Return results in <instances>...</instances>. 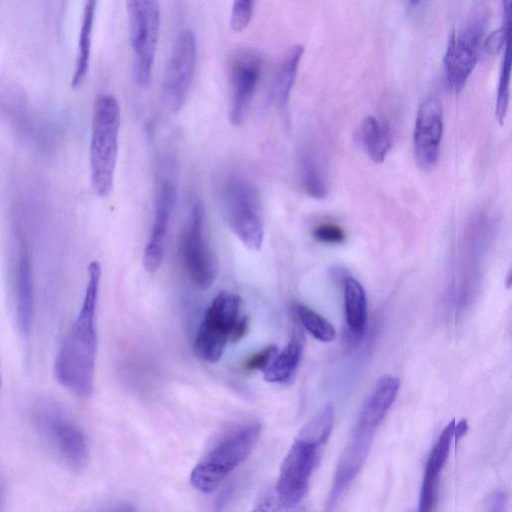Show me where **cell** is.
<instances>
[{"label": "cell", "instance_id": "obj_2", "mask_svg": "<svg viewBox=\"0 0 512 512\" xmlns=\"http://www.w3.org/2000/svg\"><path fill=\"white\" fill-rule=\"evenodd\" d=\"M121 109L112 94H99L93 105L89 164L91 186L105 197L112 191L119 149Z\"/></svg>", "mask_w": 512, "mask_h": 512}, {"label": "cell", "instance_id": "obj_25", "mask_svg": "<svg viewBox=\"0 0 512 512\" xmlns=\"http://www.w3.org/2000/svg\"><path fill=\"white\" fill-rule=\"evenodd\" d=\"M295 312L300 323L314 338L322 342L334 340L335 329L322 315L303 304H297Z\"/></svg>", "mask_w": 512, "mask_h": 512}, {"label": "cell", "instance_id": "obj_21", "mask_svg": "<svg viewBox=\"0 0 512 512\" xmlns=\"http://www.w3.org/2000/svg\"><path fill=\"white\" fill-rule=\"evenodd\" d=\"M303 351L300 335L294 332L283 350L275 356L264 371V379L271 383H286L290 381L299 365Z\"/></svg>", "mask_w": 512, "mask_h": 512}, {"label": "cell", "instance_id": "obj_22", "mask_svg": "<svg viewBox=\"0 0 512 512\" xmlns=\"http://www.w3.org/2000/svg\"><path fill=\"white\" fill-rule=\"evenodd\" d=\"M95 10L96 1L89 0L85 2L79 30L75 68L71 79L73 87L81 84L89 69Z\"/></svg>", "mask_w": 512, "mask_h": 512}, {"label": "cell", "instance_id": "obj_24", "mask_svg": "<svg viewBox=\"0 0 512 512\" xmlns=\"http://www.w3.org/2000/svg\"><path fill=\"white\" fill-rule=\"evenodd\" d=\"M299 174L301 185L308 195L316 199H322L327 195L325 176L317 156L308 146H303L299 151Z\"/></svg>", "mask_w": 512, "mask_h": 512}, {"label": "cell", "instance_id": "obj_8", "mask_svg": "<svg viewBox=\"0 0 512 512\" xmlns=\"http://www.w3.org/2000/svg\"><path fill=\"white\" fill-rule=\"evenodd\" d=\"M241 298L232 292L222 291L210 303L193 342L194 354L207 363H216L240 320Z\"/></svg>", "mask_w": 512, "mask_h": 512}, {"label": "cell", "instance_id": "obj_14", "mask_svg": "<svg viewBox=\"0 0 512 512\" xmlns=\"http://www.w3.org/2000/svg\"><path fill=\"white\" fill-rule=\"evenodd\" d=\"M374 434V429L355 424L338 461L324 512H337L343 495L366 462Z\"/></svg>", "mask_w": 512, "mask_h": 512}, {"label": "cell", "instance_id": "obj_15", "mask_svg": "<svg viewBox=\"0 0 512 512\" xmlns=\"http://www.w3.org/2000/svg\"><path fill=\"white\" fill-rule=\"evenodd\" d=\"M172 168L171 165L162 173L156 192L152 229L143 255L144 268L149 273L157 271L162 263L165 240L177 200V184Z\"/></svg>", "mask_w": 512, "mask_h": 512}, {"label": "cell", "instance_id": "obj_6", "mask_svg": "<svg viewBox=\"0 0 512 512\" xmlns=\"http://www.w3.org/2000/svg\"><path fill=\"white\" fill-rule=\"evenodd\" d=\"M129 41L133 56V76L138 86L149 85L161 26L158 1L126 2Z\"/></svg>", "mask_w": 512, "mask_h": 512}, {"label": "cell", "instance_id": "obj_27", "mask_svg": "<svg viewBox=\"0 0 512 512\" xmlns=\"http://www.w3.org/2000/svg\"><path fill=\"white\" fill-rule=\"evenodd\" d=\"M252 512H314V510L303 503L293 507L287 506L278 499L274 490H269L261 495Z\"/></svg>", "mask_w": 512, "mask_h": 512}, {"label": "cell", "instance_id": "obj_12", "mask_svg": "<svg viewBox=\"0 0 512 512\" xmlns=\"http://www.w3.org/2000/svg\"><path fill=\"white\" fill-rule=\"evenodd\" d=\"M197 45L193 31L184 28L179 31L163 74L162 96L172 112H178L185 105L195 75Z\"/></svg>", "mask_w": 512, "mask_h": 512}, {"label": "cell", "instance_id": "obj_26", "mask_svg": "<svg viewBox=\"0 0 512 512\" xmlns=\"http://www.w3.org/2000/svg\"><path fill=\"white\" fill-rule=\"evenodd\" d=\"M510 75H511V56L509 41L504 45V54L502 59L501 71L499 76L497 99H496V117L500 123L503 122L508 109L510 99Z\"/></svg>", "mask_w": 512, "mask_h": 512}, {"label": "cell", "instance_id": "obj_9", "mask_svg": "<svg viewBox=\"0 0 512 512\" xmlns=\"http://www.w3.org/2000/svg\"><path fill=\"white\" fill-rule=\"evenodd\" d=\"M325 444L300 432L283 460L274 489L283 504L293 507L303 503Z\"/></svg>", "mask_w": 512, "mask_h": 512}, {"label": "cell", "instance_id": "obj_23", "mask_svg": "<svg viewBox=\"0 0 512 512\" xmlns=\"http://www.w3.org/2000/svg\"><path fill=\"white\" fill-rule=\"evenodd\" d=\"M344 301L346 322L350 332L360 335L367 321V300L364 288L354 278L347 277L344 282Z\"/></svg>", "mask_w": 512, "mask_h": 512}, {"label": "cell", "instance_id": "obj_4", "mask_svg": "<svg viewBox=\"0 0 512 512\" xmlns=\"http://www.w3.org/2000/svg\"><path fill=\"white\" fill-rule=\"evenodd\" d=\"M262 425L248 421L231 427L196 464L190 475L192 486L202 493L213 492L251 454Z\"/></svg>", "mask_w": 512, "mask_h": 512}, {"label": "cell", "instance_id": "obj_7", "mask_svg": "<svg viewBox=\"0 0 512 512\" xmlns=\"http://www.w3.org/2000/svg\"><path fill=\"white\" fill-rule=\"evenodd\" d=\"M9 285L18 330L30 333L35 311L33 253L24 228L15 224L8 248Z\"/></svg>", "mask_w": 512, "mask_h": 512}, {"label": "cell", "instance_id": "obj_33", "mask_svg": "<svg viewBox=\"0 0 512 512\" xmlns=\"http://www.w3.org/2000/svg\"><path fill=\"white\" fill-rule=\"evenodd\" d=\"M1 382H2V379H1V370H0V388H1Z\"/></svg>", "mask_w": 512, "mask_h": 512}, {"label": "cell", "instance_id": "obj_10", "mask_svg": "<svg viewBox=\"0 0 512 512\" xmlns=\"http://www.w3.org/2000/svg\"><path fill=\"white\" fill-rule=\"evenodd\" d=\"M488 18L487 6L478 3L459 32H453L448 40L444 68L447 82L455 92L464 87L478 60Z\"/></svg>", "mask_w": 512, "mask_h": 512}, {"label": "cell", "instance_id": "obj_17", "mask_svg": "<svg viewBox=\"0 0 512 512\" xmlns=\"http://www.w3.org/2000/svg\"><path fill=\"white\" fill-rule=\"evenodd\" d=\"M456 435V423L452 420L441 432L427 458L421 484L418 512H432L438 479L448 459L451 443Z\"/></svg>", "mask_w": 512, "mask_h": 512}, {"label": "cell", "instance_id": "obj_30", "mask_svg": "<svg viewBox=\"0 0 512 512\" xmlns=\"http://www.w3.org/2000/svg\"><path fill=\"white\" fill-rule=\"evenodd\" d=\"M313 237L322 243L337 244L345 240L344 230L334 223H321L313 229Z\"/></svg>", "mask_w": 512, "mask_h": 512}, {"label": "cell", "instance_id": "obj_1", "mask_svg": "<svg viewBox=\"0 0 512 512\" xmlns=\"http://www.w3.org/2000/svg\"><path fill=\"white\" fill-rule=\"evenodd\" d=\"M100 280L101 266L93 261L88 267L81 307L62 340L54 362L57 381L78 397H89L94 389Z\"/></svg>", "mask_w": 512, "mask_h": 512}, {"label": "cell", "instance_id": "obj_34", "mask_svg": "<svg viewBox=\"0 0 512 512\" xmlns=\"http://www.w3.org/2000/svg\"><path fill=\"white\" fill-rule=\"evenodd\" d=\"M1 503H2V501H1V494H0V507H1Z\"/></svg>", "mask_w": 512, "mask_h": 512}, {"label": "cell", "instance_id": "obj_29", "mask_svg": "<svg viewBox=\"0 0 512 512\" xmlns=\"http://www.w3.org/2000/svg\"><path fill=\"white\" fill-rule=\"evenodd\" d=\"M278 353L275 345H268L265 348L249 356L244 367L248 371H265Z\"/></svg>", "mask_w": 512, "mask_h": 512}, {"label": "cell", "instance_id": "obj_11", "mask_svg": "<svg viewBox=\"0 0 512 512\" xmlns=\"http://www.w3.org/2000/svg\"><path fill=\"white\" fill-rule=\"evenodd\" d=\"M179 251L191 282L200 290L211 287L217 276V260L205 234V214L202 203L195 200L182 230Z\"/></svg>", "mask_w": 512, "mask_h": 512}, {"label": "cell", "instance_id": "obj_5", "mask_svg": "<svg viewBox=\"0 0 512 512\" xmlns=\"http://www.w3.org/2000/svg\"><path fill=\"white\" fill-rule=\"evenodd\" d=\"M32 422L47 447L69 469L81 471L86 467L89 460L86 437L57 403L38 401L32 410Z\"/></svg>", "mask_w": 512, "mask_h": 512}, {"label": "cell", "instance_id": "obj_16", "mask_svg": "<svg viewBox=\"0 0 512 512\" xmlns=\"http://www.w3.org/2000/svg\"><path fill=\"white\" fill-rule=\"evenodd\" d=\"M443 133V110L434 98L424 100L417 111L413 146L418 165L423 169L432 168L439 156Z\"/></svg>", "mask_w": 512, "mask_h": 512}, {"label": "cell", "instance_id": "obj_20", "mask_svg": "<svg viewBox=\"0 0 512 512\" xmlns=\"http://www.w3.org/2000/svg\"><path fill=\"white\" fill-rule=\"evenodd\" d=\"M358 137L366 153L374 162H383L392 145L389 124L373 115L360 123Z\"/></svg>", "mask_w": 512, "mask_h": 512}, {"label": "cell", "instance_id": "obj_28", "mask_svg": "<svg viewBox=\"0 0 512 512\" xmlns=\"http://www.w3.org/2000/svg\"><path fill=\"white\" fill-rule=\"evenodd\" d=\"M254 10L251 0H238L232 3L230 13V27L235 32L243 31L250 23Z\"/></svg>", "mask_w": 512, "mask_h": 512}, {"label": "cell", "instance_id": "obj_3", "mask_svg": "<svg viewBox=\"0 0 512 512\" xmlns=\"http://www.w3.org/2000/svg\"><path fill=\"white\" fill-rule=\"evenodd\" d=\"M215 196L229 229L248 249L258 251L264 239V225L256 187L242 175L228 173L216 182Z\"/></svg>", "mask_w": 512, "mask_h": 512}, {"label": "cell", "instance_id": "obj_19", "mask_svg": "<svg viewBox=\"0 0 512 512\" xmlns=\"http://www.w3.org/2000/svg\"><path fill=\"white\" fill-rule=\"evenodd\" d=\"M303 52L304 47L301 44L289 47L276 70L272 84V99L282 112L287 111Z\"/></svg>", "mask_w": 512, "mask_h": 512}, {"label": "cell", "instance_id": "obj_13", "mask_svg": "<svg viewBox=\"0 0 512 512\" xmlns=\"http://www.w3.org/2000/svg\"><path fill=\"white\" fill-rule=\"evenodd\" d=\"M263 60L252 47H239L228 56L229 121L241 125L246 117L262 72Z\"/></svg>", "mask_w": 512, "mask_h": 512}, {"label": "cell", "instance_id": "obj_32", "mask_svg": "<svg viewBox=\"0 0 512 512\" xmlns=\"http://www.w3.org/2000/svg\"><path fill=\"white\" fill-rule=\"evenodd\" d=\"M104 512H136V509L129 503H122Z\"/></svg>", "mask_w": 512, "mask_h": 512}, {"label": "cell", "instance_id": "obj_31", "mask_svg": "<svg viewBox=\"0 0 512 512\" xmlns=\"http://www.w3.org/2000/svg\"><path fill=\"white\" fill-rule=\"evenodd\" d=\"M508 495L505 490L498 489L490 496L486 512H506Z\"/></svg>", "mask_w": 512, "mask_h": 512}, {"label": "cell", "instance_id": "obj_18", "mask_svg": "<svg viewBox=\"0 0 512 512\" xmlns=\"http://www.w3.org/2000/svg\"><path fill=\"white\" fill-rule=\"evenodd\" d=\"M399 386L400 381L396 377L386 375L380 378L366 398L356 423L376 430L395 401Z\"/></svg>", "mask_w": 512, "mask_h": 512}]
</instances>
